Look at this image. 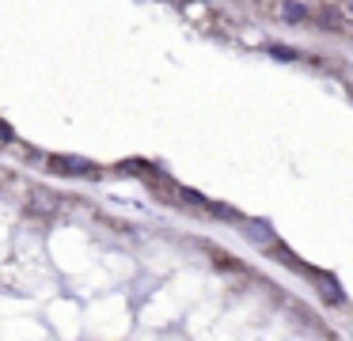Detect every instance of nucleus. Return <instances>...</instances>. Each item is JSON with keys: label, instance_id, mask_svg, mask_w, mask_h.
I'll return each mask as SVG.
<instances>
[{"label": "nucleus", "instance_id": "f257e3e1", "mask_svg": "<svg viewBox=\"0 0 353 341\" xmlns=\"http://www.w3.org/2000/svg\"><path fill=\"white\" fill-rule=\"evenodd\" d=\"M50 167L61 174H95V167L88 163V159H77V156H54L50 159Z\"/></svg>", "mask_w": 353, "mask_h": 341}, {"label": "nucleus", "instance_id": "f03ea898", "mask_svg": "<svg viewBox=\"0 0 353 341\" xmlns=\"http://www.w3.org/2000/svg\"><path fill=\"white\" fill-rule=\"evenodd\" d=\"M239 231H243L251 242H270V247H274V227L262 224V220H247V224H239Z\"/></svg>", "mask_w": 353, "mask_h": 341}, {"label": "nucleus", "instance_id": "7ed1b4c3", "mask_svg": "<svg viewBox=\"0 0 353 341\" xmlns=\"http://www.w3.org/2000/svg\"><path fill=\"white\" fill-rule=\"evenodd\" d=\"M57 197H50V189H31V197H27V209L31 212H57Z\"/></svg>", "mask_w": 353, "mask_h": 341}, {"label": "nucleus", "instance_id": "20e7f679", "mask_svg": "<svg viewBox=\"0 0 353 341\" xmlns=\"http://www.w3.org/2000/svg\"><path fill=\"white\" fill-rule=\"evenodd\" d=\"M281 19L285 23H304L307 19V8L296 4V0H285V4H281Z\"/></svg>", "mask_w": 353, "mask_h": 341}, {"label": "nucleus", "instance_id": "39448f33", "mask_svg": "<svg viewBox=\"0 0 353 341\" xmlns=\"http://www.w3.org/2000/svg\"><path fill=\"white\" fill-rule=\"evenodd\" d=\"M319 288H323V300H327V303H338V300H342V288H338L330 277H319Z\"/></svg>", "mask_w": 353, "mask_h": 341}, {"label": "nucleus", "instance_id": "423d86ee", "mask_svg": "<svg viewBox=\"0 0 353 341\" xmlns=\"http://www.w3.org/2000/svg\"><path fill=\"white\" fill-rule=\"evenodd\" d=\"M270 53H274V57H281V61H292V57H296L292 50H270Z\"/></svg>", "mask_w": 353, "mask_h": 341}, {"label": "nucleus", "instance_id": "0eeeda50", "mask_svg": "<svg viewBox=\"0 0 353 341\" xmlns=\"http://www.w3.org/2000/svg\"><path fill=\"white\" fill-rule=\"evenodd\" d=\"M350 8H353V0H350Z\"/></svg>", "mask_w": 353, "mask_h": 341}]
</instances>
